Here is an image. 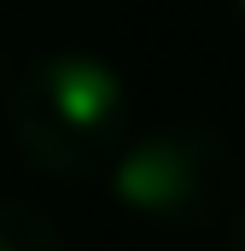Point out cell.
<instances>
[{"label":"cell","mask_w":245,"mask_h":251,"mask_svg":"<svg viewBox=\"0 0 245 251\" xmlns=\"http://www.w3.org/2000/svg\"><path fill=\"white\" fill-rule=\"evenodd\" d=\"M12 146L53 181H94L128 134L122 76L94 53H41L6 94Z\"/></svg>","instance_id":"cell-1"},{"label":"cell","mask_w":245,"mask_h":251,"mask_svg":"<svg viewBox=\"0 0 245 251\" xmlns=\"http://www.w3.org/2000/svg\"><path fill=\"white\" fill-rule=\"evenodd\" d=\"M222 251H245V210L228 222V246H222Z\"/></svg>","instance_id":"cell-4"},{"label":"cell","mask_w":245,"mask_h":251,"mask_svg":"<svg viewBox=\"0 0 245 251\" xmlns=\"http://www.w3.org/2000/svg\"><path fill=\"white\" fill-rule=\"evenodd\" d=\"M0 88H6V59H0Z\"/></svg>","instance_id":"cell-5"},{"label":"cell","mask_w":245,"mask_h":251,"mask_svg":"<svg viewBox=\"0 0 245 251\" xmlns=\"http://www.w3.org/2000/svg\"><path fill=\"white\" fill-rule=\"evenodd\" d=\"M234 6H240V18H245V0H234Z\"/></svg>","instance_id":"cell-6"},{"label":"cell","mask_w":245,"mask_h":251,"mask_svg":"<svg viewBox=\"0 0 245 251\" xmlns=\"http://www.w3.org/2000/svg\"><path fill=\"white\" fill-rule=\"evenodd\" d=\"M0 251H64V240L35 204L0 199Z\"/></svg>","instance_id":"cell-3"},{"label":"cell","mask_w":245,"mask_h":251,"mask_svg":"<svg viewBox=\"0 0 245 251\" xmlns=\"http://www.w3.org/2000/svg\"><path fill=\"white\" fill-rule=\"evenodd\" d=\"M111 199L158 234H198L228 216L240 193V158L210 123H158L122 140L111 170Z\"/></svg>","instance_id":"cell-2"}]
</instances>
